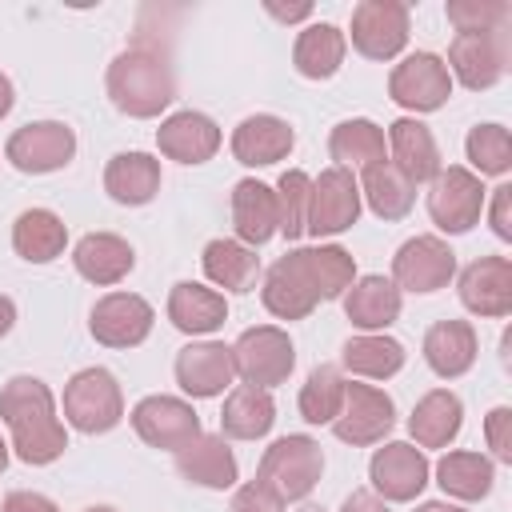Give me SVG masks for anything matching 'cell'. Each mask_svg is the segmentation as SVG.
I'll list each match as a JSON object with an SVG mask.
<instances>
[{
	"instance_id": "48",
	"label": "cell",
	"mask_w": 512,
	"mask_h": 512,
	"mask_svg": "<svg viewBox=\"0 0 512 512\" xmlns=\"http://www.w3.org/2000/svg\"><path fill=\"white\" fill-rule=\"evenodd\" d=\"M264 8H268V16H276L284 24H296V20H308L312 16V4H276V0H268Z\"/></svg>"
},
{
	"instance_id": "18",
	"label": "cell",
	"mask_w": 512,
	"mask_h": 512,
	"mask_svg": "<svg viewBox=\"0 0 512 512\" xmlns=\"http://www.w3.org/2000/svg\"><path fill=\"white\" fill-rule=\"evenodd\" d=\"M176 384L188 400H212L224 396V388H232L236 380V364H232V344L224 340H192L188 348L176 352Z\"/></svg>"
},
{
	"instance_id": "39",
	"label": "cell",
	"mask_w": 512,
	"mask_h": 512,
	"mask_svg": "<svg viewBox=\"0 0 512 512\" xmlns=\"http://www.w3.org/2000/svg\"><path fill=\"white\" fill-rule=\"evenodd\" d=\"M344 384L348 380L340 376L336 364H316L308 372V380L300 384V400H296L300 416L308 424H332L336 412H340V404H344Z\"/></svg>"
},
{
	"instance_id": "33",
	"label": "cell",
	"mask_w": 512,
	"mask_h": 512,
	"mask_svg": "<svg viewBox=\"0 0 512 512\" xmlns=\"http://www.w3.org/2000/svg\"><path fill=\"white\" fill-rule=\"evenodd\" d=\"M272 424H276V400L268 388L236 384L224 396V412H220V436L224 440H260L272 432Z\"/></svg>"
},
{
	"instance_id": "8",
	"label": "cell",
	"mask_w": 512,
	"mask_h": 512,
	"mask_svg": "<svg viewBox=\"0 0 512 512\" xmlns=\"http://www.w3.org/2000/svg\"><path fill=\"white\" fill-rule=\"evenodd\" d=\"M508 60H512V44H508V32L504 28H492V32H456L452 44H448L444 68L468 92H484V88H492V84L504 80Z\"/></svg>"
},
{
	"instance_id": "25",
	"label": "cell",
	"mask_w": 512,
	"mask_h": 512,
	"mask_svg": "<svg viewBox=\"0 0 512 512\" xmlns=\"http://www.w3.org/2000/svg\"><path fill=\"white\" fill-rule=\"evenodd\" d=\"M200 268H204L208 284H212L220 296H224V292L244 296V292H252L256 280H260V256H256V248L240 244L236 236H216V240H208L204 252H200Z\"/></svg>"
},
{
	"instance_id": "24",
	"label": "cell",
	"mask_w": 512,
	"mask_h": 512,
	"mask_svg": "<svg viewBox=\"0 0 512 512\" xmlns=\"http://www.w3.org/2000/svg\"><path fill=\"white\" fill-rule=\"evenodd\" d=\"M72 268L88 284L112 288L136 268V248L116 232H88V236H80L72 244Z\"/></svg>"
},
{
	"instance_id": "5",
	"label": "cell",
	"mask_w": 512,
	"mask_h": 512,
	"mask_svg": "<svg viewBox=\"0 0 512 512\" xmlns=\"http://www.w3.org/2000/svg\"><path fill=\"white\" fill-rule=\"evenodd\" d=\"M64 420L84 436H104L124 420V392L108 368H80L64 384Z\"/></svg>"
},
{
	"instance_id": "30",
	"label": "cell",
	"mask_w": 512,
	"mask_h": 512,
	"mask_svg": "<svg viewBox=\"0 0 512 512\" xmlns=\"http://www.w3.org/2000/svg\"><path fill=\"white\" fill-rule=\"evenodd\" d=\"M464 428V400L452 388H432L416 400L408 416V436L416 448H448Z\"/></svg>"
},
{
	"instance_id": "38",
	"label": "cell",
	"mask_w": 512,
	"mask_h": 512,
	"mask_svg": "<svg viewBox=\"0 0 512 512\" xmlns=\"http://www.w3.org/2000/svg\"><path fill=\"white\" fill-rule=\"evenodd\" d=\"M356 184H360V200L380 220H404L412 212V204H416V184L396 164H388V160L364 168V176Z\"/></svg>"
},
{
	"instance_id": "28",
	"label": "cell",
	"mask_w": 512,
	"mask_h": 512,
	"mask_svg": "<svg viewBox=\"0 0 512 512\" xmlns=\"http://www.w3.org/2000/svg\"><path fill=\"white\" fill-rule=\"evenodd\" d=\"M424 364L440 376V380H456L464 376L476 356H480V340H476V328L468 320H436L428 332H424Z\"/></svg>"
},
{
	"instance_id": "35",
	"label": "cell",
	"mask_w": 512,
	"mask_h": 512,
	"mask_svg": "<svg viewBox=\"0 0 512 512\" xmlns=\"http://www.w3.org/2000/svg\"><path fill=\"white\" fill-rule=\"evenodd\" d=\"M68 248V224L52 208H24L12 220V252L28 264H52Z\"/></svg>"
},
{
	"instance_id": "7",
	"label": "cell",
	"mask_w": 512,
	"mask_h": 512,
	"mask_svg": "<svg viewBox=\"0 0 512 512\" xmlns=\"http://www.w3.org/2000/svg\"><path fill=\"white\" fill-rule=\"evenodd\" d=\"M232 364H236V376L244 384H256V388H276V384H288L292 368H296V344L284 328L276 324H256V328H244L232 344Z\"/></svg>"
},
{
	"instance_id": "13",
	"label": "cell",
	"mask_w": 512,
	"mask_h": 512,
	"mask_svg": "<svg viewBox=\"0 0 512 512\" xmlns=\"http://www.w3.org/2000/svg\"><path fill=\"white\" fill-rule=\"evenodd\" d=\"M352 48L364 60H396L412 36L408 4L400 0H360L352 8Z\"/></svg>"
},
{
	"instance_id": "53",
	"label": "cell",
	"mask_w": 512,
	"mask_h": 512,
	"mask_svg": "<svg viewBox=\"0 0 512 512\" xmlns=\"http://www.w3.org/2000/svg\"><path fill=\"white\" fill-rule=\"evenodd\" d=\"M84 512H116L112 504H92V508H84Z\"/></svg>"
},
{
	"instance_id": "42",
	"label": "cell",
	"mask_w": 512,
	"mask_h": 512,
	"mask_svg": "<svg viewBox=\"0 0 512 512\" xmlns=\"http://www.w3.org/2000/svg\"><path fill=\"white\" fill-rule=\"evenodd\" d=\"M448 24L456 32H492V28H508V0H448Z\"/></svg>"
},
{
	"instance_id": "47",
	"label": "cell",
	"mask_w": 512,
	"mask_h": 512,
	"mask_svg": "<svg viewBox=\"0 0 512 512\" xmlns=\"http://www.w3.org/2000/svg\"><path fill=\"white\" fill-rule=\"evenodd\" d=\"M340 512H392V508H388L372 488H356V492H348V496H344Z\"/></svg>"
},
{
	"instance_id": "21",
	"label": "cell",
	"mask_w": 512,
	"mask_h": 512,
	"mask_svg": "<svg viewBox=\"0 0 512 512\" xmlns=\"http://www.w3.org/2000/svg\"><path fill=\"white\" fill-rule=\"evenodd\" d=\"M296 144V132L284 116H272V112H256V116H244L236 128H232V156L244 164V168H268V164H280L288 160Z\"/></svg>"
},
{
	"instance_id": "46",
	"label": "cell",
	"mask_w": 512,
	"mask_h": 512,
	"mask_svg": "<svg viewBox=\"0 0 512 512\" xmlns=\"http://www.w3.org/2000/svg\"><path fill=\"white\" fill-rule=\"evenodd\" d=\"M0 512H60V508H56V500H48L44 492L16 488V492H8V496H4Z\"/></svg>"
},
{
	"instance_id": "40",
	"label": "cell",
	"mask_w": 512,
	"mask_h": 512,
	"mask_svg": "<svg viewBox=\"0 0 512 512\" xmlns=\"http://www.w3.org/2000/svg\"><path fill=\"white\" fill-rule=\"evenodd\" d=\"M464 156L472 164L468 172H476L480 180L484 176H508V168H512V136H508V128L492 124V120L476 124L468 132V140H464Z\"/></svg>"
},
{
	"instance_id": "32",
	"label": "cell",
	"mask_w": 512,
	"mask_h": 512,
	"mask_svg": "<svg viewBox=\"0 0 512 512\" xmlns=\"http://www.w3.org/2000/svg\"><path fill=\"white\" fill-rule=\"evenodd\" d=\"M160 180H164L160 160L152 152H116L104 164V192L124 208H140V204L156 200Z\"/></svg>"
},
{
	"instance_id": "15",
	"label": "cell",
	"mask_w": 512,
	"mask_h": 512,
	"mask_svg": "<svg viewBox=\"0 0 512 512\" xmlns=\"http://www.w3.org/2000/svg\"><path fill=\"white\" fill-rule=\"evenodd\" d=\"M388 96L404 112H436L452 96V76L436 52H408L392 72H388Z\"/></svg>"
},
{
	"instance_id": "12",
	"label": "cell",
	"mask_w": 512,
	"mask_h": 512,
	"mask_svg": "<svg viewBox=\"0 0 512 512\" xmlns=\"http://www.w3.org/2000/svg\"><path fill=\"white\" fill-rule=\"evenodd\" d=\"M4 156L16 172H28V176L60 172L76 156V132L64 120H32L8 136Z\"/></svg>"
},
{
	"instance_id": "20",
	"label": "cell",
	"mask_w": 512,
	"mask_h": 512,
	"mask_svg": "<svg viewBox=\"0 0 512 512\" xmlns=\"http://www.w3.org/2000/svg\"><path fill=\"white\" fill-rule=\"evenodd\" d=\"M220 144H224L220 124L212 116L196 112V108H180V112L164 116L160 128H156L160 156H168L176 164H204L220 152Z\"/></svg>"
},
{
	"instance_id": "23",
	"label": "cell",
	"mask_w": 512,
	"mask_h": 512,
	"mask_svg": "<svg viewBox=\"0 0 512 512\" xmlns=\"http://www.w3.org/2000/svg\"><path fill=\"white\" fill-rule=\"evenodd\" d=\"M232 228H236V240L248 244V248L268 244L280 232L276 188L256 180V176L236 180V188H232Z\"/></svg>"
},
{
	"instance_id": "54",
	"label": "cell",
	"mask_w": 512,
	"mask_h": 512,
	"mask_svg": "<svg viewBox=\"0 0 512 512\" xmlns=\"http://www.w3.org/2000/svg\"><path fill=\"white\" fill-rule=\"evenodd\" d=\"M300 512H324V508H320V504H304Z\"/></svg>"
},
{
	"instance_id": "26",
	"label": "cell",
	"mask_w": 512,
	"mask_h": 512,
	"mask_svg": "<svg viewBox=\"0 0 512 512\" xmlns=\"http://www.w3.org/2000/svg\"><path fill=\"white\" fill-rule=\"evenodd\" d=\"M384 140H388V164H396L412 184H424V180H432L444 168L432 128L424 120H416V116L392 120Z\"/></svg>"
},
{
	"instance_id": "3",
	"label": "cell",
	"mask_w": 512,
	"mask_h": 512,
	"mask_svg": "<svg viewBox=\"0 0 512 512\" xmlns=\"http://www.w3.org/2000/svg\"><path fill=\"white\" fill-rule=\"evenodd\" d=\"M108 100L132 116V120H156L172 100H176V76L172 64L152 48V44H132L124 48L104 76Z\"/></svg>"
},
{
	"instance_id": "22",
	"label": "cell",
	"mask_w": 512,
	"mask_h": 512,
	"mask_svg": "<svg viewBox=\"0 0 512 512\" xmlns=\"http://www.w3.org/2000/svg\"><path fill=\"white\" fill-rule=\"evenodd\" d=\"M176 456V472L180 480L196 484V488H212V492H224V488H236L240 480V464H236V452L228 448V440L220 432H200L192 444H184Z\"/></svg>"
},
{
	"instance_id": "43",
	"label": "cell",
	"mask_w": 512,
	"mask_h": 512,
	"mask_svg": "<svg viewBox=\"0 0 512 512\" xmlns=\"http://www.w3.org/2000/svg\"><path fill=\"white\" fill-rule=\"evenodd\" d=\"M484 440H488V448H492V460L512 464V408H508V404H496V408L484 416Z\"/></svg>"
},
{
	"instance_id": "31",
	"label": "cell",
	"mask_w": 512,
	"mask_h": 512,
	"mask_svg": "<svg viewBox=\"0 0 512 512\" xmlns=\"http://www.w3.org/2000/svg\"><path fill=\"white\" fill-rule=\"evenodd\" d=\"M168 320L184 336H212L228 320V300L208 284L180 280L168 292Z\"/></svg>"
},
{
	"instance_id": "37",
	"label": "cell",
	"mask_w": 512,
	"mask_h": 512,
	"mask_svg": "<svg viewBox=\"0 0 512 512\" xmlns=\"http://www.w3.org/2000/svg\"><path fill=\"white\" fill-rule=\"evenodd\" d=\"M404 360H408L404 344L388 332H360L348 336L340 348V364L360 380H392L404 368Z\"/></svg>"
},
{
	"instance_id": "14",
	"label": "cell",
	"mask_w": 512,
	"mask_h": 512,
	"mask_svg": "<svg viewBox=\"0 0 512 512\" xmlns=\"http://www.w3.org/2000/svg\"><path fill=\"white\" fill-rule=\"evenodd\" d=\"M456 276V252L448 248V240L424 232V236H412L396 248L392 256V284L400 292H416V296H428V292H440L448 288Z\"/></svg>"
},
{
	"instance_id": "29",
	"label": "cell",
	"mask_w": 512,
	"mask_h": 512,
	"mask_svg": "<svg viewBox=\"0 0 512 512\" xmlns=\"http://www.w3.org/2000/svg\"><path fill=\"white\" fill-rule=\"evenodd\" d=\"M432 476H436V484H440V492H444L448 500H456V504H476V500H484V496L492 492V484H496V460L484 456V452H472V448H452V452H444V456L436 460Z\"/></svg>"
},
{
	"instance_id": "10",
	"label": "cell",
	"mask_w": 512,
	"mask_h": 512,
	"mask_svg": "<svg viewBox=\"0 0 512 512\" xmlns=\"http://www.w3.org/2000/svg\"><path fill=\"white\" fill-rule=\"evenodd\" d=\"M368 480L384 504H412L428 488L432 464L412 440H384V448H376L368 460Z\"/></svg>"
},
{
	"instance_id": "50",
	"label": "cell",
	"mask_w": 512,
	"mask_h": 512,
	"mask_svg": "<svg viewBox=\"0 0 512 512\" xmlns=\"http://www.w3.org/2000/svg\"><path fill=\"white\" fill-rule=\"evenodd\" d=\"M12 104H16V88H12V80L0 72V120L12 112Z\"/></svg>"
},
{
	"instance_id": "2",
	"label": "cell",
	"mask_w": 512,
	"mask_h": 512,
	"mask_svg": "<svg viewBox=\"0 0 512 512\" xmlns=\"http://www.w3.org/2000/svg\"><path fill=\"white\" fill-rule=\"evenodd\" d=\"M0 420L12 436L8 448L32 468L56 464L68 448V432L56 416L52 388L40 376H12L0 388Z\"/></svg>"
},
{
	"instance_id": "41",
	"label": "cell",
	"mask_w": 512,
	"mask_h": 512,
	"mask_svg": "<svg viewBox=\"0 0 512 512\" xmlns=\"http://www.w3.org/2000/svg\"><path fill=\"white\" fill-rule=\"evenodd\" d=\"M308 192H312V176L300 168H288L276 180V204H280V236L300 240L304 236V220H308Z\"/></svg>"
},
{
	"instance_id": "52",
	"label": "cell",
	"mask_w": 512,
	"mask_h": 512,
	"mask_svg": "<svg viewBox=\"0 0 512 512\" xmlns=\"http://www.w3.org/2000/svg\"><path fill=\"white\" fill-rule=\"evenodd\" d=\"M8 456H12V448H8V444H4V440H0V472H4V468H8Z\"/></svg>"
},
{
	"instance_id": "34",
	"label": "cell",
	"mask_w": 512,
	"mask_h": 512,
	"mask_svg": "<svg viewBox=\"0 0 512 512\" xmlns=\"http://www.w3.org/2000/svg\"><path fill=\"white\" fill-rule=\"evenodd\" d=\"M344 52H348V36L328 24V20H316V24H304L296 32V44H292V64L304 80H332L344 64Z\"/></svg>"
},
{
	"instance_id": "49",
	"label": "cell",
	"mask_w": 512,
	"mask_h": 512,
	"mask_svg": "<svg viewBox=\"0 0 512 512\" xmlns=\"http://www.w3.org/2000/svg\"><path fill=\"white\" fill-rule=\"evenodd\" d=\"M12 328H16V300L0 292V340H4Z\"/></svg>"
},
{
	"instance_id": "36",
	"label": "cell",
	"mask_w": 512,
	"mask_h": 512,
	"mask_svg": "<svg viewBox=\"0 0 512 512\" xmlns=\"http://www.w3.org/2000/svg\"><path fill=\"white\" fill-rule=\"evenodd\" d=\"M328 156L336 160V168H372L380 160H388V140H384V128L368 116H352V120H340L332 132H328Z\"/></svg>"
},
{
	"instance_id": "51",
	"label": "cell",
	"mask_w": 512,
	"mask_h": 512,
	"mask_svg": "<svg viewBox=\"0 0 512 512\" xmlns=\"http://www.w3.org/2000/svg\"><path fill=\"white\" fill-rule=\"evenodd\" d=\"M412 512H464L456 500H424V504H416Z\"/></svg>"
},
{
	"instance_id": "19",
	"label": "cell",
	"mask_w": 512,
	"mask_h": 512,
	"mask_svg": "<svg viewBox=\"0 0 512 512\" xmlns=\"http://www.w3.org/2000/svg\"><path fill=\"white\" fill-rule=\"evenodd\" d=\"M460 304L480 320H504L512 312V260L480 256L460 272Z\"/></svg>"
},
{
	"instance_id": "1",
	"label": "cell",
	"mask_w": 512,
	"mask_h": 512,
	"mask_svg": "<svg viewBox=\"0 0 512 512\" xmlns=\"http://www.w3.org/2000/svg\"><path fill=\"white\" fill-rule=\"evenodd\" d=\"M356 280V256L340 244H312L284 252L260 272V300L276 320H304L320 300H340Z\"/></svg>"
},
{
	"instance_id": "4",
	"label": "cell",
	"mask_w": 512,
	"mask_h": 512,
	"mask_svg": "<svg viewBox=\"0 0 512 512\" xmlns=\"http://www.w3.org/2000/svg\"><path fill=\"white\" fill-rule=\"evenodd\" d=\"M324 476V448L320 440L304 436V432H288L280 440H272L256 464V480L276 492L284 504L288 500H304Z\"/></svg>"
},
{
	"instance_id": "44",
	"label": "cell",
	"mask_w": 512,
	"mask_h": 512,
	"mask_svg": "<svg viewBox=\"0 0 512 512\" xmlns=\"http://www.w3.org/2000/svg\"><path fill=\"white\" fill-rule=\"evenodd\" d=\"M228 512H284V500L276 492H268L260 480H248L232 492V504Z\"/></svg>"
},
{
	"instance_id": "27",
	"label": "cell",
	"mask_w": 512,
	"mask_h": 512,
	"mask_svg": "<svg viewBox=\"0 0 512 512\" xmlns=\"http://www.w3.org/2000/svg\"><path fill=\"white\" fill-rule=\"evenodd\" d=\"M344 300V316L352 320V328L360 332H384L400 320L404 308V292L388 280V276H356L352 288L340 296Z\"/></svg>"
},
{
	"instance_id": "45",
	"label": "cell",
	"mask_w": 512,
	"mask_h": 512,
	"mask_svg": "<svg viewBox=\"0 0 512 512\" xmlns=\"http://www.w3.org/2000/svg\"><path fill=\"white\" fill-rule=\"evenodd\" d=\"M508 204H512V184H496L492 188V204H488V224L500 240H512V220H508Z\"/></svg>"
},
{
	"instance_id": "11",
	"label": "cell",
	"mask_w": 512,
	"mask_h": 512,
	"mask_svg": "<svg viewBox=\"0 0 512 512\" xmlns=\"http://www.w3.org/2000/svg\"><path fill=\"white\" fill-rule=\"evenodd\" d=\"M396 428V404L384 388L376 384H344V404L332 420L336 440L352 444V448H372L384 444L388 432Z\"/></svg>"
},
{
	"instance_id": "6",
	"label": "cell",
	"mask_w": 512,
	"mask_h": 512,
	"mask_svg": "<svg viewBox=\"0 0 512 512\" xmlns=\"http://www.w3.org/2000/svg\"><path fill=\"white\" fill-rule=\"evenodd\" d=\"M488 204V188L476 172L464 164H448L428 180V216L440 232L464 236L480 224V212Z\"/></svg>"
},
{
	"instance_id": "16",
	"label": "cell",
	"mask_w": 512,
	"mask_h": 512,
	"mask_svg": "<svg viewBox=\"0 0 512 512\" xmlns=\"http://www.w3.org/2000/svg\"><path fill=\"white\" fill-rule=\"evenodd\" d=\"M132 428L136 436L148 444V448H160V452H180L184 444H192L204 428H200V416L188 400L180 396H164V392H152L144 400H136L132 408Z\"/></svg>"
},
{
	"instance_id": "9",
	"label": "cell",
	"mask_w": 512,
	"mask_h": 512,
	"mask_svg": "<svg viewBox=\"0 0 512 512\" xmlns=\"http://www.w3.org/2000/svg\"><path fill=\"white\" fill-rule=\"evenodd\" d=\"M360 184L356 172L348 168H324L320 176H312V192H308V220H304V236H340L360 220Z\"/></svg>"
},
{
	"instance_id": "17",
	"label": "cell",
	"mask_w": 512,
	"mask_h": 512,
	"mask_svg": "<svg viewBox=\"0 0 512 512\" xmlns=\"http://www.w3.org/2000/svg\"><path fill=\"white\" fill-rule=\"evenodd\" d=\"M152 324H156V312L136 292H108L88 312V332L104 348H136L148 340Z\"/></svg>"
}]
</instances>
